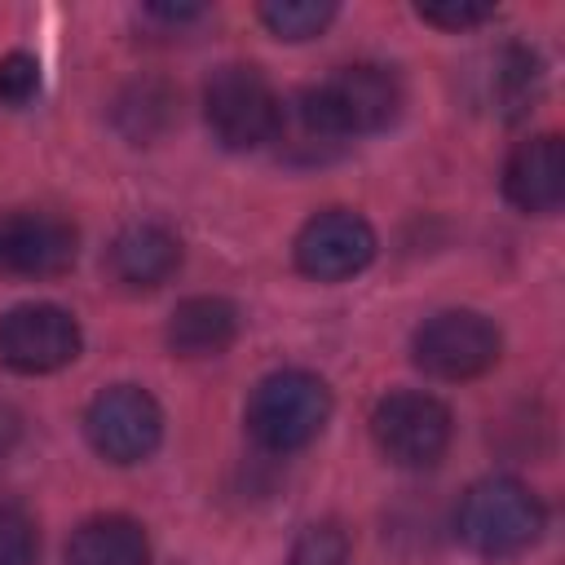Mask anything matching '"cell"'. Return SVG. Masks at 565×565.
<instances>
[{"label": "cell", "mask_w": 565, "mask_h": 565, "mask_svg": "<svg viewBox=\"0 0 565 565\" xmlns=\"http://www.w3.org/2000/svg\"><path fill=\"white\" fill-rule=\"evenodd\" d=\"M543 521L547 512L539 494L516 477H481L477 486H468L455 512L459 539L477 556H494V561L525 552L543 534Z\"/></svg>", "instance_id": "obj_1"}, {"label": "cell", "mask_w": 565, "mask_h": 565, "mask_svg": "<svg viewBox=\"0 0 565 565\" xmlns=\"http://www.w3.org/2000/svg\"><path fill=\"white\" fill-rule=\"evenodd\" d=\"M327 419H331V388L300 366L265 375L247 402V433L274 455L309 446Z\"/></svg>", "instance_id": "obj_2"}, {"label": "cell", "mask_w": 565, "mask_h": 565, "mask_svg": "<svg viewBox=\"0 0 565 565\" xmlns=\"http://www.w3.org/2000/svg\"><path fill=\"white\" fill-rule=\"evenodd\" d=\"M203 115L212 137L225 150H256L274 137L278 124V93L265 79V71L230 62L221 66L203 88Z\"/></svg>", "instance_id": "obj_3"}, {"label": "cell", "mask_w": 565, "mask_h": 565, "mask_svg": "<svg viewBox=\"0 0 565 565\" xmlns=\"http://www.w3.org/2000/svg\"><path fill=\"white\" fill-rule=\"evenodd\" d=\"M415 366L433 380H477L499 362V327L477 309H446L433 313L415 331Z\"/></svg>", "instance_id": "obj_4"}, {"label": "cell", "mask_w": 565, "mask_h": 565, "mask_svg": "<svg viewBox=\"0 0 565 565\" xmlns=\"http://www.w3.org/2000/svg\"><path fill=\"white\" fill-rule=\"evenodd\" d=\"M93 450L110 463H141L163 437V411L141 384H110L84 411Z\"/></svg>", "instance_id": "obj_5"}, {"label": "cell", "mask_w": 565, "mask_h": 565, "mask_svg": "<svg viewBox=\"0 0 565 565\" xmlns=\"http://www.w3.org/2000/svg\"><path fill=\"white\" fill-rule=\"evenodd\" d=\"M375 446L402 468H433L450 446V411L433 393L397 388L371 415Z\"/></svg>", "instance_id": "obj_6"}, {"label": "cell", "mask_w": 565, "mask_h": 565, "mask_svg": "<svg viewBox=\"0 0 565 565\" xmlns=\"http://www.w3.org/2000/svg\"><path fill=\"white\" fill-rule=\"evenodd\" d=\"M79 322L57 305H18L0 318V362L18 375H49L79 358Z\"/></svg>", "instance_id": "obj_7"}, {"label": "cell", "mask_w": 565, "mask_h": 565, "mask_svg": "<svg viewBox=\"0 0 565 565\" xmlns=\"http://www.w3.org/2000/svg\"><path fill=\"white\" fill-rule=\"evenodd\" d=\"M371 260H375V230L366 216H358L349 207H327V212L309 216L296 234V265H300V274H309L318 282L353 278Z\"/></svg>", "instance_id": "obj_8"}, {"label": "cell", "mask_w": 565, "mask_h": 565, "mask_svg": "<svg viewBox=\"0 0 565 565\" xmlns=\"http://www.w3.org/2000/svg\"><path fill=\"white\" fill-rule=\"evenodd\" d=\"M318 93L349 137L380 132L402 110V79L380 62H349L327 84H318Z\"/></svg>", "instance_id": "obj_9"}, {"label": "cell", "mask_w": 565, "mask_h": 565, "mask_svg": "<svg viewBox=\"0 0 565 565\" xmlns=\"http://www.w3.org/2000/svg\"><path fill=\"white\" fill-rule=\"evenodd\" d=\"M75 230L53 212H4L0 216V274L53 278L75 260Z\"/></svg>", "instance_id": "obj_10"}, {"label": "cell", "mask_w": 565, "mask_h": 565, "mask_svg": "<svg viewBox=\"0 0 565 565\" xmlns=\"http://www.w3.org/2000/svg\"><path fill=\"white\" fill-rule=\"evenodd\" d=\"M503 194L512 207L534 212V216H547L561 207V199H565V146L556 132L530 137L508 154Z\"/></svg>", "instance_id": "obj_11"}, {"label": "cell", "mask_w": 565, "mask_h": 565, "mask_svg": "<svg viewBox=\"0 0 565 565\" xmlns=\"http://www.w3.org/2000/svg\"><path fill=\"white\" fill-rule=\"evenodd\" d=\"M269 141H278V150L291 163H327L344 150L349 132L335 124V115L327 110L318 88H300L287 102L278 97V124H274Z\"/></svg>", "instance_id": "obj_12"}, {"label": "cell", "mask_w": 565, "mask_h": 565, "mask_svg": "<svg viewBox=\"0 0 565 565\" xmlns=\"http://www.w3.org/2000/svg\"><path fill=\"white\" fill-rule=\"evenodd\" d=\"M181 265V238L168 225L137 221L110 243V274L124 287H159Z\"/></svg>", "instance_id": "obj_13"}, {"label": "cell", "mask_w": 565, "mask_h": 565, "mask_svg": "<svg viewBox=\"0 0 565 565\" xmlns=\"http://www.w3.org/2000/svg\"><path fill=\"white\" fill-rule=\"evenodd\" d=\"M238 340V309L225 296H190L168 318V349L177 358H216Z\"/></svg>", "instance_id": "obj_14"}, {"label": "cell", "mask_w": 565, "mask_h": 565, "mask_svg": "<svg viewBox=\"0 0 565 565\" xmlns=\"http://www.w3.org/2000/svg\"><path fill=\"white\" fill-rule=\"evenodd\" d=\"M66 565H150L146 530L115 512L88 516L66 543Z\"/></svg>", "instance_id": "obj_15"}, {"label": "cell", "mask_w": 565, "mask_h": 565, "mask_svg": "<svg viewBox=\"0 0 565 565\" xmlns=\"http://www.w3.org/2000/svg\"><path fill=\"white\" fill-rule=\"evenodd\" d=\"M539 84H543L539 53L525 49V44H503L490 57V71H486V102L494 106V115L516 119V115H525L534 106Z\"/></svg>", "instance_id": "obj_16"}, {"label": "cell", "mask_w": 565, "mask_h": 565, "mask_svg": "<svg viewBox=\"0 0 565 565\" xmlns=\"http://www.w3.org/2000/svg\"><path fill=\"white\" fill-rule=\"evenodd\" d=\"M115 119H119V128H124L132 141H146V137H154V132L172 119V97H168V88H159V84H132V88L119 97Z\"/></svg>", "instance_id": "obj_17"}, {"label": "cell", "mask_w": 565, "mask_h": 565, "mask_svg": "<svg viewBox=\"0 0 565 565\" xmlns=\"http://www.w3.org/2000/svg\"><path fill=\"white\" fill-rule=\"evenodd\" d=\"M331 18H335L331 0H269V4H260V22L278 40H313Z\"/></svg>", "instance_id": "obj_18"}, {"label": "cell", "mask_w": 565, "mask_h": 565, "mask_svg": "<svg viewBox=\"0 0 565 565\" xmlns=\"http://www.w3.org/2000/svg\"><path fill=\"white\" fill-rule=\"evenodd\" d=\"M35 521L18 503H0V565H35Z\"/></svg>", "instance_id": "obj_19"}, {"label": "cell", "mask_w": 565, "mask_h": 565, "mask_svg": "<svg viewBox=\"0 0 565 565\" xmlns=\"http://www.w3.org/2000/svg\"><path fill=\"white\" fill-rule=\"evenodd\" d=\"M291 565H349V539L340 525L322 521V525H309L296 547H291Z\"/></svg>", "instance_id": "obj_20"}, {"label": "cell", "mask_w": 565, "mask_h": 565, "mask_svg": "<svg viewBox=\"0 0 565 565\" xmlns=\"http://www.w3.org/2000/svg\"><path fill=\"white\" fill-rule=\"evenodd\" d=\"M40 93V62L22 49L0 57V102L4 106H26Z\"/></svg>", "instance_id": "obj_21"}, {"label": "cell", "mask_w": 565, "mask_h": 565, "mask_svg": "<svg viewBox=\"0 0 565 565\" xmlns=\"http://www.w3.org/2000/svg\"><path fill=\"white\" fill-rule=\"evenodd\" d=\"M419 18L433 22V26H446V31H468V26H481L494 18L490 4H468V0H446V4H419Z\"/></svg>", "instance_id": "obj_22"}, {"label": "cell", "mask_w": 565, "mask_h": 565, "mask_svg": "<svg viewBox=\"0 0 565 565\" xmlns=\"http://www.w3.org/2000/svg\"><path fill=\"white\" fill-rule=\"evenodd\" d=\"M199 13H203L199 4H146V18H159V22H172V26L194 22Z\"/></svg>", "instance_id": "obj_23"}]
</instances>
